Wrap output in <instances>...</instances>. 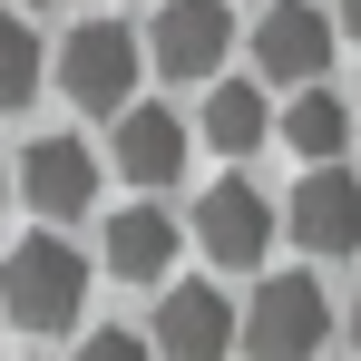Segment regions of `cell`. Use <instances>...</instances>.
<instances>
[{
  "label": "cell",
  "mask_w": 361,
  "mask_h": 361,
  "mask_svg": "<svg viewBox=\"0 0 361 361\" xmlns=\"http://www.w3.org/2000/svg\"><path fill=\"white\" fill-rule=\"evenodd\" d=\"M78 302H88V264H78L59 235L10 244V264H0V312H10L20 332H68Z\"/></svg>",
  "instance_id": "cell-1"
},
{
  "label": "cell",
  "mask_w": 361,
  "mask_h": 361,
  "mask_svg": "<svg viewBox=\"0 0 361 361\" xmlns=\"http://www.w3.org/2000/svg\"><path fill=\"white\" fill-rule=\"evenodd\" d=\"M322 342H332V293H322L312 274L254 283V302H244V352L254 361H312Z\"/></svg>",
  "instance_id": "cell-2"
},
{
  "label": "cell",
  "mask_w": 361,
  "mask_h": 361,
  "mask_svg": "<svg viewBox=\"0 0 361 361\" xmlns=\"http://www.w3.org/2000/svg\"><path fill=\"white\" fill-rule=\"evenodd\" d=\"M59 88L78 98V108H98V118H127V108H137V39H127L118 20L68 30V49H59Z\"/></svg>",
  "instance_id": "cell-3"
},
{
  "label": "cell",
  "mask_w": 361,
  "mask_h": 361,
  "mask_svg": "<svg viewBox=\"0 0 361 361\" xmlns=\"http://www.w3.org/2000/svg\"><path fill=\"white\" fill-rule=\"evenodd\" d=\"M166 361H225V352H244V312L215 283H176V293L157 302V332H147Z\"/></svg>",
  "instance_id": "cell-4"
},
{
  "label": "cell",
  "mask_w": 361,
  "mask_h": 361,
  "mask_svg": "<svg viewBox=\"0 0 361 361\" xmlns=\"http://www.w3.org/2000/svg\"><path fill=\"white\" fill-rule=\"evenodd\" d=\"M332 39H342V30H332L312 0H274V10L254 20V68L283 78V88H312V78L332 68Z\"/></svg>",
  "instance_id": "cell-5"
},
{
  "label": "cell",
  "mask_w": 361,
  "mask_h": 361,
  "mask_svg": "<svg viewBox=\"0 0 361 361\" xmlns=\"http://www.w3.org/2000/svg\"><path fill=\"white\" fill-rule=\"evenodd\" d=\"M225 39H235V10L225 0H166L157 30H147V59L166 78H215L225 68Z\"/></svg>",
  "instance_id": "cell-6"
},
{
  "label": "cell",
  "mask_w": 361,
  "mask_h": 361,
  "mask_svg": "<svg viewBox=\"0 0 361 361\" xmlns=\"http://www.w3.org/2000/svg\"><path fill=\"white\" fill-rule=\"evenodd\" d=\"M195 244H205V264H264V244H274V205H264V185H205V205H195Z\"/></svg>",
  "instance_id": "cell-7"
},
{
  "label": "cell",
  "mask_w": 361,
  "mask_h": 361,
  "mask_svg": "<svg viewBox=\"0 0 361 361\" xmlns=\"http://www.w3.org/2000/svg\"><path fill=\"white\" fill-rule=\"evenodd\" d=\"M293 244L302 254H361V185L342 176V166H312V176L293 185Z\"/></svg>",
  "instance_id": "cell-8"
},
{
  "label": "cell",
  "mask_w": 361,
  "mask_h": 361,
  "mask_svg": "<svg viewBox=\"0 0 361 361\" xmlns=\"http://www.w3.org/2000/svg\"><path fill=\"white\" fill-rule=\"evenodd\" d=\"M20 195L39 205V215H88V195H98V157L78 147V137H30V157H20Z\"/></svg>",
  "instance_id": "cell-9"
},
{
  "label": "cell",
  "mask_w": 361,
  "mask_h": 361,
  "mask_svg": "<svg viewBox=\"0 0 361 361\" xmlns=\"http://www.w3.org/2000/svg\"><path fill=\"white\" fill-rule=\"evenodd\" d=\"M185 166V118L176 108H127L118 118V176L127 185H176Z\"/></svg>",
  "instance_id": "cell-10"
},
{
  "label": "cell",
  "mask_w": 361,
  "mask_h": 361,
  "mask_svg": "<svg viewBox=\"0 0 361 361\" xmlns=\"http://www.w3.org/2000/svg\"><path fill=\"white\" fill-rule=\"evenodd\" d=\"M176 215L166 205H127V215H108V274L118 283H157L166 264H176Z\"/></svg>",
  "instance_id": "cell-11"
},
{
  "label": "cell",
  "mask_w": 361,
  "mask_h": 361,
  "mask_svg": "<svg viewBox=\"0 0 361 361\" xmlns=\"http://www.w3.org/2000/svg\"><path fill=\"white\" fill-rule=\"evenodd\" d=\"M205 137H215L225 157L264 147V137H274V108H264V88H244V78H215V88H205Z\"/></svg>",
  "instance_id": "cell-12"
},
{
  "label": "cell",
  "mask_w": 361,
  "mask_h": 361,
  "mask_svg": "<svg viewBox=\"0 0 361 361\" xmlns=\"http://www.w3.org/2000/svg\"><path fill=\"white\" fill-rule=\"evenodd\" d=\"M283 137H293V157H312V166H332V157L352 147V108H342L332 88H302L293 108H283Z\"/></svg>",
  "instance_id": "cell-13"
},
{
  "label": "cell",
  "mask_w": 361,
  "mask_h": 361,
  "mask_svg": "<svg viewBox=\"0 0 361 361\" xmlns=\"http://www.w3.org/2000/svg\"><path fill=\"white\" fill-rule=\"evenodd\" d=\"M39 88V30H20V10H0V108H20Z\"/></svg>",
  "instance_id": "cell-14"
},
{
  "label": "cell",
  "mask_w": 361,
  "mask_h": 361,
  "mask_svg": "<svg viewBox=\"0 0 361 361\" xmlns=\"http://www.w3.org/2000/svg\"><path fill=\"white\" fill-rule=\"evenodd\" d=\"M78 361H157V342H147V332H118V322H108V332H88V342H78Z\"/></svg>",
  "instance_id": "cell-15"
},
{
  "label": "cell",
  "mask_w": 361,
  "mask_h": 361,
  "mask_svg": "<svg viewBox=\"0 0 361 361\" xmlns=\"http://www.w3.org/2000/svg\"><path fill=\"white\" fill-rule=\"evenodd\" d=\"M332 20H342V30H352V39H361V0H332Z\"/></svg>",
  "instance_id": "cell-16"
},
{
  "label": "cell",
  "mask_w": 361,
  "mask_h": 361,
  "mask_svg": "<svg viewBox=\"0 0 361 361\" xmlns=\"http://www.w3.org/2000/svg\"><path fill=\"white\" fill-rule=\"evenodd\" d=\"M352 342H361V293H352Z\"/></svg>",
  "instance_id": "cell-17"
},
{
  "label": "cell",
  "mask_w": 361,
  "mask_h": 361,
  "mask_svg": "<svg viewBox=\"0 0 361 361\" xmlns=\"http://www.w3.org/2000/svg\"><path fill=\"white\" fill-rule=\"evenodd\" d=\"M30 10H49V0H30Z\"/></svg>",
  "instance_id": "cell-18"
},
{
  "label": "cell",
  "mask_w": 361,
  "mask_h": 361,
  "mask_svg": "<svg viewBox=\"0 0 361 361\" xmlns=\"http://www.w3.org/2000/svg\"><path fill=\"white\" fill-rule=\"evenodd\" d=\"M0 205H10V185H0Z\"/></svg>",
  "instance_id": "cell-19"
}]
</instances>
